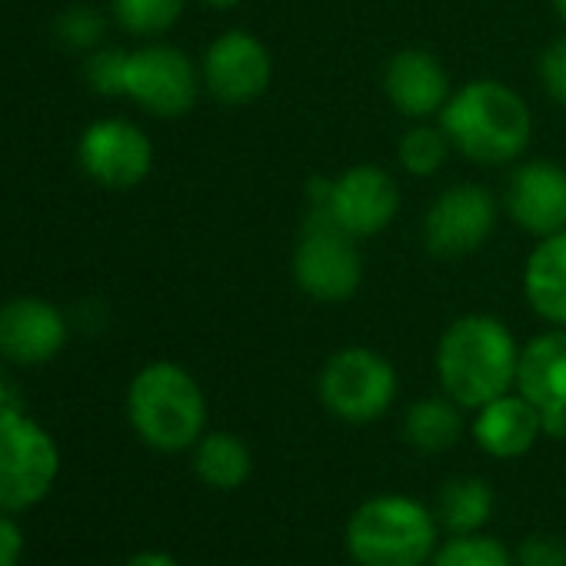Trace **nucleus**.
Listing matches in <instances>:
<instances>
[{
	"label": "nucleus",
	"instance_id": "obj_26",
	"mask_svg": "<svg viewBox=\"0 0 566 566\" xmlns=\"http://www.w3.org/2000/svg\"><path fill=\"white\" fill-rule=\"evenodd\" d=\"M513 566H566V539L556 533H530L513 546Z\"/></svg>",
	"mask_w": 566,
	"mask_h": 566
},
{
	"label": "nucleus",
	"instance_id": "obj_13",
	"mask_svg": "<svg viewBox=\"0 0 566 566\" xmlns=\"http://www.w3.org/2000/svg\"><path fill=\"white\" fill-rule=\"evenodd\" d=\"M154 164V147L147 134L120 117L97 120L81 137V167L91 180L111 190L137 187Z\"/></svg>",
	"mask_w": 566,
	"mask_h": 566
},
{
	"label": "nucleus",
	"instance_id": "obj_1",
	"mask_svg": "<svg viewBox=\"0 0 566 566\" xmlns=\"http://www.w3.org/2000/svg\"><path fill=\"white\" fill-rule=\"evenodd\" d=\"M520 344L493 314H463L437 340L433 367L440 390L467 413L516 387Z\"/></svg>",
	"mask_w": 566,
	"mask_h": 566
},
{
	"label": "nucleus",
	"instance_id": "obj_11",
	"mask_svg": "<svg viewBox=\"0 0 566 566\" xmlns=\"http://www.w3.org/2000/svg\"><path fill=\"white\" fill-rule=\"evenodd\" d=\"M273 81L270 48L250 31H227L203 51L200 84L223 107H243L260 101Z\"/></svg>",
	"mask_w": 566,
	"mask_h": 566
},
{
	"label": "nucleus",
	"instance_id": "obj_8",
	"mask_svg": "<svg viewBox=\"0 0 566 566\" xmlns=\"http://www.w3.org/2000/svg\"><path fill=\"white\" fill-rule=\"evenodd\" d=\"M311 197L314 207L327 210V217L354 240L384 233L397 220L403 200L397 180L377 164H354L340 177L324 180Z\"/></svg>",
	"mask_w": 566,
	"mask_h": 566
},
{
	"label": "nucleus",
	"instance_id": "obj_29",
	"mask_svg": "<svg viewBox=\"0 0 566 566\" xmlns=\"http://www.w3.org/2000/svg\"><path fill=\"white\" fill-rule=\"evenodd\" d=\"M24 556V533L11 513H0V566H21Z\"/></svg>",
	"mask_w": 566,
	"mask_h": 566
},
{
	"label": "nucleus",
	"instance_id": "obj_33",
	"mask_svg": "<svg viewBox=\"0 0 566 566\" xmlns=\"http://www.w3.org/2000/svg\"><path fill=\"white\" fill-rule=\"evenodd\" d=\"M549 4H553V14L563 21V28H566V0H549Z\"/></svg>",
	"mask_w": 566,
	"mask_h": 566
},
{
	"label": "nucleus",
	"instance_id": "obj_19",
	"mask_svg": "<svg viewBox=\"0 0 566 566\" xmlns=\"http://www.w3.org/2000/svg\"><path fill=\"white\" fill-rule=\"evenodd\" d=\"M463 413L467 410L447 394L420 397L403 413V440L423 457L450 453L463 440V433H470V423L463 420Z\"/></svg>",
	"mask_w": 566,
	"mask_h": 566
},
{
	"label": "nucleus",
	"instance_id": "obj_25",
	"mask_svg": "<svg viewBox=\"0 0 566 566\" xmlns=\"http://www.w3.org/2000/svg\"><path fill=\"white\" fill-rule=\"evenodd\" d=\"M536 74H539L546 97L566 111V31L543 48V54L536 61Z\"/></svg>",
	"mask_w": 566,
	"mask_h": 566
},
{
	"label": "nucleus",
	"instance_id": "obj_28",
	"mask_svg": "<svg viewBox=\"0 0 566 566\" xmlns=\"http://www.w3.org/2000/svg\"><path fill=\"white\" fill-rule=\"evenodd\" d=\"M124 67H127L124 51H97L87 61V81L97 94L124 97Z\"/></svg>",
	"mask_w": 566,
	"mask_h": 566
},
{
	"label": "nucleus",
	"instance_id": "obj_14",
	"mask_svg": "<svg viewBox=\"0 0 566 566\" xmlns=\"http://www.w3.org/2000/svg\"><path fill=\"white\" fill-rule=\"evenodd\" d=\"M503 207L510 220L530 237L566 230V167L553 160H526L510 174Z\"/></svg>",
	"mask_w": 566,
	"mask_h": 566
},
{
	"label": "nucleus",
	"instance_id": "obj_20",
	"mask_svg": "<svg viewBox=\"0 0 566 566\" xmlns=\"http://www.w3.org/2000/svg\"><path fill=\"white\" fill-rule=\"evenodd\" d=\"M493 486L483 476H450L433 496V516L443 536L483 533L493 520Z\"/></svg>",
	"mask_w": 566,
	"mask_h": 566
},
{
	"label": "nucleus",
	"instance_id": "obj_31",
	"mask_svg": "<svg viewBox=\"0 0 566 566\" xmlns=\"http://www.w3.org/2000/svg\"><path fill=\"white\" fill-rule=\"evenodd\" d=\"M14 407H18V394H14L11 380L4 377V370H0V413H8Z\"/></svg>",
	"mask_w": 566,
	"mask_h": 566
},
{
	"label": "nucleus",
	"instance_id": "obj_32",
	"mask_svg": "<svg viewBox=\"0 0 566 566\" xmlns=\"http://www.w3.org/2000/svg\"><path fill=\"white\" fill-rule=\"evenodd\" d=\"M200 4H207V8H213V11H230V8L240 4V0H200Z\"/></svg>",
	"mask_w": 566,
	"mask_h": 566
},
{
	"label": "nucleus",
	"instance_id": "obj_16",
	"mask_svg": "<svg viewBox=\"0 0 566 566\" xmlns=\"http://www.w3.org/2000/svg\"><path fill=\"white\" fill-rule=\"evenodd\" d=\"M67 344V321L38 297H18L0 307V357L38 367L54 360Z\"/></svg>",
	"mask_w": 566,
	"mask_h": 566
},
{
	"label": "nucleus",
	"instance_id": "obj_12",
	"mask_svg": "<svg viewBox=\"0 0 566 566\" xmlns=\"http://www.w3.org/2000/svg\"><path fill=\"white\" fill-rule=\"evenodd\" d=\"M513 390L539 410L543 437L566 440V327H549L520 347Z\"/></svg>",
	"mask_w": 566,
	"mask_h": 566
},
{
	"label": "nucleus",
	"instance_id": "obj_30",
	"mask_svg": "<svg viewBox=\"0 0 566 566\" xmlns=\"http://www.w3.org/2000/svg\"><path fill=\"white\" fill-rule=\"evenodd\" d=\"M124 566H180V559L170 556V553H164V549H140Z\"/></svg>",
	"mask_w": 566,
	"mask_h": 566
},
{
	"label": "nucleus",
	"instance_id": "obj_6",
	"mask_svg": "<svg viewBox=\"0 0 566 566\" xmlns=\"http://www.w3.org/2000/svg\"><path fill=\"white\" fill-rule=\"evenodd\" d=\"M291 270L297 287L317 304H347L364 283V256L357 240L321 207H311V217L301 227Z\"/></svg>",
	"mask_w": 566,
	"mask_h": 566
},
{
	"label": "nucleus",
	"instance_id": "obj_27",
	"mask_svg": "<svg viewBox=\"0 0 566 566\" xmlns=\"http://www.w3.org/2000/svg\"><path fill=\"white\" fill-rule=\"evenodd\" d=\"M104 34V18L91 8H71L57 18V38L71 48H94Z\"/></svg>",
	"mask_w": 566,
	"mask_h": 566
},
{
	"label": "nucleus",
	"instance_id": "obj_10",
	"mask_svg": "<svg viewBox=\"0 0 566 566\" xmlns=\"http://www.w3.org/2000/svg\"><path fill=\"white\" fill-rule=\"evenodd\" d=\"M200 87L203 84L193 61L170 44H150L127 54L124 97L154 117H184L197 104Z\"/></svg>",
	"mask_w": 566,
	"mask_h": 566
},
{
	"label": "nucleus",
	"instance_id": "obj_23",
	"mask_svg": "<svg viewBox=\"0 0 566 566\" xmlns=\"http://www.w3.org/2000/svg\"><path fill=\"white\" fill-rule=\"evenodd\" d=\"M430 566H513V549L493 533H467L440 539Z\"/></svg>",
	"mask_w": 566,
	"mask_h": 566
},
{
	"label": "nucleus",
	"instance_id": "obj_21",
	"mask_svg": "<svg viewBox=\"0 0 566 566\" xmlns=\"http://www.w3.org/2000/svg\"><path fill=\"white\" fill-rule=\"evenodd\" d=\"M190 463L197 480L210 490H240L253 473L250 447L230 430L203 433L190 450Z\"/></svg>",
	"mask_w": 566,
	"mask_h": 566
},
{
	"label": "nucleus",
	"instance_id": "obj_15",
	"mask_svg": "<svg viewBox=\"0 0 566 566\" xmlns=\"http://www.w3.org/2000/svg\"><path fill=\"white\" fill-rule=\"evenodd\" d=\"M384 94L407 120H437L453 94L450 74L427 48H403L384 67Z\"/></svg>",
	"mask_w": 566,
	"mask_h": 566
},
{
	"label": "nucleus",
	"instance_id": "obj_5",
	"mask_svg": "<svg viewBox=\"0 0 566 566\" xmlns=\"http://www.w3.org/2000/svg\"><path fill=\"white\" fill-rule=\"evenodd\" d=\"M400 380L394 364L370 347H340L317 377V397L331 417L350 427L374 423L397 403Z\"/></svg>",
	"mask_w": 566,
	"mask_h": 566
},
{
	"label": "nucleus",
	"instance_id": "obj_2",
	"mask_svg": "<svg viewBox=\"0 0 566 566\" xmlns=\"http://www.w3.org/2000/svg\"><path fill=\"white\" fill-rule=\"evenodd\" d=\"M453 150L480 167H503L526 154L533 114L526 101L503 81L480 77L457 87L437 117Z\"/></svg>",
	"mask_w": 566,
	"mask_h": 566
},
{
	"label": "nucleus",
	"instance_id": "obj_7",
	"mask_svg": "<svg viewBox=\"0 0 566 566\" xmlns=\"http://www.w3.org/2000/svg\"><path fill=\"white\" fill-rule=\"evenodd\" d=\"M61 470L54 437L21 413V407L0 413V513H24L38 506Z\"/></svg>",
	"mask_w": 566,
	"mask_h": 566
},
{
	"label": "nucleus",
	"instance_id": "obj_22",
	"mask_svg": "<svg viewBox=\"0 0 566 566\" xmlns=\"http://www.w3.org/2000/svg\"><path fill=\"white\" fill-rule=\"evenodd\" d=\"M453 154V144L440 120H417L397 144V160L410 177H433L443 170L447 157Z\"/></svg>",
	"mask_w": 566,
	"mask_h": 566
},
{
	"label": "nucleus",
	"instance_id": "obj_3",
	"mask_svg": "<svg viewBox=\"0 0 566 566\" xmlns=\"http://www.w3.org/2000/svg\"><path fill=\"white\" fill-rule=\"evenodd\" d=\"M433 506L407 493L364 500L344 526V549L354 566H430L440 546Z\"/></svg>",
	"mask_w": 566,
	"mask_h": 566
},
{
	"label": "nucleus",
	"instance_id": "obj_9",
	"mask_svg": "<svg viewBox=\"0 0 566 566\" xmlns=\"http://www.w3.org/2000/svg\"><path fill=\"white\" fill-rule=\"evenodd\" d=\"M496 217H500V203L486 187L470 180L450 184L433 197V203L423 213L420 223L423 247L440 260L470 256L490 240Z\"/></svg>",
	"mask_w": 566,
	"mask_h": 566
},
{
	"label": "nucleus",
	"instance_id": "obj_17",
	"mask_svg": "<svg viewBox=\"0 0 566 566\" xmlns=\"http://www.w3.org/2000/svg\"><path fill=\"white\" fill-rule=\"evenodd\" d=\"M473 443L493 460H520L543 437L539 410L516 390L483 403L470 420Z\"/></svg>",
	"mask_w": 566,
	"mask_h": 566
},
{
	"label": "nucleus",
	"instance_id": "obj_24",
	"mask_svg": "<svg viewBox=\"0 0 566 566\" xmlns=\"http://www.w3.org/2000/svg\"><path fill=\"white\" fill-rule=\"evenodd\" d=\"M187 8V0H114V18L137 38L167 34Z\"/></svg>",
	"mask_w": 566,
	"mask_h": 566
},
{
	"label": "nucleus",
	"instance_id": "obj_18",
	"mask_svg": "<svg viewBox=\"0 0 566 566\" xmlns=\"http://www.w3.org/2000/svg\"><path fill=\"white\" fill-rule=\"evenodd\" d=\"M526 307L549 327H566V230L539 237L523 263Z\"/></svg>",
	"mask_w": 566,
	"mask_h": 566
},
{
	"label": "nucleus",
	"instance_id": "obj_4",
	"mask_svg": "<svg viewBox=\"0 0 566 566\" xmlns=\"http://www.w3.org/2000/svg\"><path fill=\"white\" fill-rule=\"evenodd\" d=\"M127 420L150 450L184 453L207 433V397L190 370L157 360L130 380Z\"/></svg>",
	"mask_w": 566,
	"mask_h": 566
}]
</instances>
